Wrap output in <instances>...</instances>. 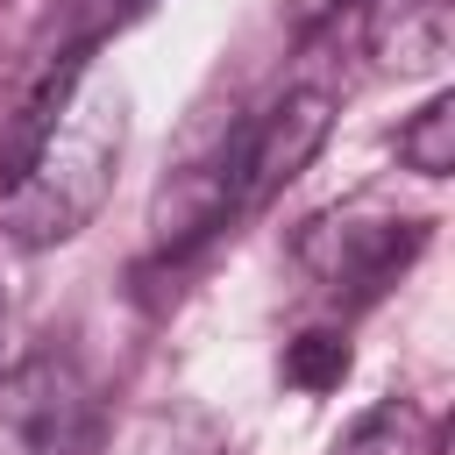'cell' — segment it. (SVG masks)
Wrapping results in <instances>:
<instances>
[{
	"label": "cell",
	"mask_w": 455,
	"mask_h": 455,
	"mask_svg": "<svg viewBox=\"0 0 455 455\" xmlns=\"http://www.w3.org/2000/svg\"><path fill=\"white\" fill-rule=\"evenodd\" d=\"M398 156L419 171V178H448L455 171V100L434 92L405 128H398Z\"/></svg>",
	"instance_id": "cell-7"
},
{
	"label": "cell",
	"mask_w": 455,
	"mask_h": 455,
	"mask_svg": "<svg viewBox=\"0 0 455 455\" xmlns=\"http://www.w3.org/2000/svg\"><path fill=\"white\" fill-rule=\"evenodd\" d=\"M363 36L391 71H434L455 43V0H363Z\"/></svg>",
	"instance_id": "cell-5"
},
{
	"label": "cell",
	"mask_w": 455,
	"mask_h": 455,
	"mask_svg": "<svg viewBox=\"0 0 455 455\" xmlns=\"http://www.w3.org/2000/svg\"><path fill=\"white\" fill-rule=\"evenodd\" d=\"M78 384L57 363H28L0 398V455H78Z\"/></svg>",
	"instance_id": "cell-4"
},
{
	"label": "cell",
	"mask_w": 455,
	"mask_h": 455,
	"mask_svg": "<svg viewBox=\"0 0 455 455\" xmlns=\"http://www.w3.org/2000/svg\"><path fill=\"white\" fill-rule=\"evenodd\" d=\"M334 455H434V434L412 405H370L363 419H348V434L334 441Z\"/></svg>",
	"instance_id": "cell-6"
},
{
	"label": "cell",
	"mask_w": 455,
	"mask_h": 455,
	"mask_svg": "<svg viewBox=\"0 0 455 455\" xmlns=\"http://www.w3.org/2000/svg\"><path fill=\"white\" fill-rule=\"evenodd\" d=\"M419 249H427V228L398 220V213H377V206L320 213V220L299 228V263L334 299H377Z\"/></svg>",
	"instance_id": "cell-2"
},
{
	"label": "cell",
	"mask_w": 455,
	"mask_h": 455,
	"mask_svg": "<svg viewBox=\"0 0 455 455\" xmlns=\"http://www.w3.org/2000/svg\"><path fill=\"white\" fill-rule=\"evenodd\" d=\"M341 377H348V341H341V334L313 327V334H299V341L284 348V384H299V391H334Z\"/></svg>",
	"instance_id": "cell-8"
},
{
	"label": "cell",
	"mask_w": 455,
	"mask_h": 455,
	"mask_svg": "<svg viewBox=\"0 0 455 455\" xmlns=\"http://www.w3.org/2000/svg\"><path fill=\"white\" fill-rule=\"evenodd\" d=\"M121 142H128V100L114 85H92L85 100L71 92V107L57 114L43 149L21 164V178H7L0 235L21 242V249L71 242L100 213V199L114 185V164H121Z\"/></svg>",
	"instance_id": "cell-1"
},
{
	"label": "cell",
	"mask_w": 455,
	"mask_h": 455,
	"mask_svg": "<svg viewBox=\"0 0 455 455\" xmlns=\"http://www.w3.org/2000/svg\"><path fill=\"white\" fill-rule=\"evenodd\" d=\"M327 121H334L327 92H284L277 107H263V114L213 156L228 220H235V213H256L270 192H284V185L313 164V149L327 142Z\"/></svg>",
	"instance_id": "cell-3"
},
{
	"label": "cell",
	"mask_w": 455,
	"mask_h": 455,
	"mask_svg": "<svg viewBox=\"0 0 455 455\" xmlns=\"http://www.w3.org/2000/svg\"><path fill=\"white\" fill-rule=\"evenodd\" d=\"M284 7H291V21H299V28H306V21H320V14H334V7H341V0H284Z\"/></svg>",
	"instance_id": "cell-9"
}]
</instances>
